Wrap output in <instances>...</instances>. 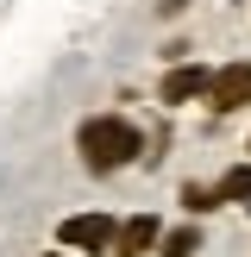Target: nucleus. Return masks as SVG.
<instances>
[{"instance_id": "1", "label": "nucleus", "mask_w": 251, "mask_h": 257, "mask_svg": "<svg viewBox=\"0 0 251 257\" xmlns=\"http://www.w3.org/2000/svg\"><path fill=\"white\" fill-rule=\"evenodd\" d=\"M75 157H82L88 176H119L126 163L145 157V132L126 119V107H107V113H88L75 125Z\"/></svg>"}, {"instance_id": "2", "label": "nucleus", "mask_w": 251, "mask_h": 257, "mask_svg": "<svg viewBox=\"0 0 251 257\" xmlns=\"http://www.w3.org/2000/svg\"><path fill=\"white\" fill-rule=\"evenodd\" d=\"M113 232H119L113 213H69V220L57 226V245L75 251V257H107L113 251Z\"/></svg>"}, {"instance_id": "3", "label": "nucleus", "mask_w": 251, "mask_h": 257, "mask_svg": "<svg viewBox=\"0 0 251 257\" xmlns=\"http://www.w3.org/2000/svg\"><path fill=\"white\" fill-rule=\"evenodd\" d=\"M207 75H213V63H195V57H182V63H163V75H157V107H188V100H201L207 94Z\"/></svg>"}, {"instance_id": "4", "label": "nucleus", "mask_w": 251, "mask_h": 257, "mask_svg": "<svg viewBox=\"0 0 251 257\" xmlns=\"http://www.w3.org/2000/svg\"><path fill=\"white\" fill-rule=\"evenodd\" d=\"M207 100L213 113H245L251 107V57H232V63H220V69L207 75Z\"/></svg>"}, {"instance_id": "5", "label": "nucleus", "mask_w": 251, "mask_h": 257, "mask_svg": "<svg viewBox=\"0 0 251 257\" xmlns=\"http://www.w3.org/2000/svg\"><path fill=\"white\" fill-rule=\"evenodd\" d=\"M157 238H163V220H157V213H126L107 257H145V251H157Z\"/></svg>"}, {"instance_id": "6", "label": "nucleus", "mask_w": 251, "mask_h": 257, "mask_svg": "<svg viewBox=\"0 0 251 257\" xmlns=\"http://www.w3.org/2000/svg\"><path fill=\"white\" fill-rule=\"evenodd\" d=\"M213 195H220V207H226V201H245V207H251V157L226 163V170L213 176Z\"/></svg>"}, {"instance_id": "7", "label": "nucleus", "mask_w": 251, "mask_h": 257, "mask_svg": "<svg viewBox=\"0 0 251 257\" xmlns=\"http://www.w3.org/2000/svg\"><path fill=\"white\" fill-rule=\"evenodd\" d=\"M201 251V226L195 220H182V226H163V238H157V257H195Z\"/></svg>"}, {"instance_id": "8", "label": "nucleus", "mask_w": 251, "mask_h": 257, "mask_svg": "<svg viewBox=\"0 0 251 257\" xmlns=\"http://www.w3.org/2000/svg\"><path fill=\"white\" fill-rule=\"evenodd\" d=\"M213 207H220L213 182H182V213H195V220H201V213H213Z\"/></svg>"}, {"instance_id": "9", "label": "nucleus", "mask_w": 251, "mask_h": 257, "mask_svg": "<svg viewBox=\"0 0 251 257\" xmlns=\"http://www.w3.org/2000/svg\"><path fill=\"white\" fill-rule=\"evenodd\" d=\"M157 57H163V63H182V57H188V38H170V44H163Z\"/></svg>"}, {"instance_id": "10", "label": "nucleus", "mask_w": 251, "mask_h": 257, "mask_svg": "<svg viewBox=\"0 0 251 257\" xmlns=\"http://www.w3.org/2000/svg\"><path fill=\"white\" fill-rule=\"evenodd\" d=\"M188 13V0H157V19H182Z\"/></svg>"}, {"instance_id": "11", "label": "nucleus", "mask_w": 251, "mask_h": 257, "mask_svg": "<svg viewBox=\"0 0 251 257\" xmlns=\"http://www.w3.org/2000/svg\"><path fill=\"white\" fill-rule=\"evenodd\" d=\"M44 257H75V251H44Z\"/></svg>"}, {"instance_id": "12", "label": "nucleus", "mask_w": 251, "mask_h": 257, "mask_svg": "<svg viewBox=\"0 0 251 257\" xmlns=\"http://www.w3.org/2000/svg\"><path fill=\"white\" fill-rule=\"evenodd\" d=\"M245 157H251V145H245Z\"/></svg>"}]
</instances>
